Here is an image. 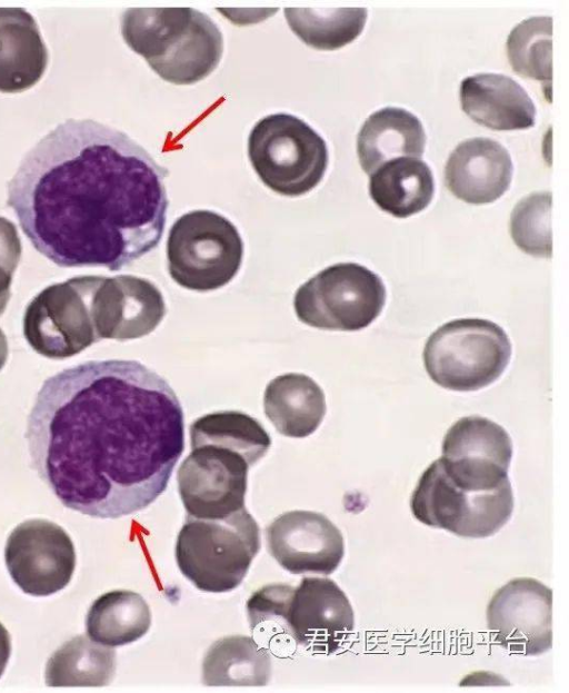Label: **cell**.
<instances>
[{
  "label": "cell",
  "mask_w": 569,
  "mask_h": 693,
  "mask_svg": "<svg viewBox=\"0 0 569 693\" xmlns=\"http://www.w3.org/2000/svg\"><path fill=\"white\" fill-rule=\"evenodd\" d=\"M33 469L68 508L99 518L143 509L184 449L182 406L137 360H89L49 377L28 416Z\"/></svg>",
  "instance_id": "6da1fadb"
},
{
  "label": "cell",
  "mask_w": 569,
  "mask_h": 693,
  "mask_svg": "<svg viewBox=\"0 0 569 693\" xmlns=\"http://www.w3.org/2000/svg\"><path fill=\"white\" fill-rule=\"evenodd\" d=\"M168 175L126 132L69 118L23 156L7 184V206L56 265L117 271L159 245Z\"/></svg>",
  "instance_id": "7a4b0ae2"
},
{
  "label": "cell",
  "mask_w": 569,
  "mask_h": 693,
  "mask_svg": "<svg viewBox=\"0 0 569 693\" xmlns=\"http://www.w3.org/2000/svg\"><path fill=\"white\" fill-rule=\"evenodd\" d=\"M121 33L163 80L192 85L219 65L223 38L218 26L191 8H134L122 13Z\"/></svg>",
  "instance_id": "3957f363"
},
{
  "label": "cell",
  "mask_w": 569,
  "mask_h": 693,
  "mask_svg": "<svg viewBox=\"0 0 569 693\" xmlns=\"http://www.w3.org/2000/svg\"><path fill=\"white\" fill-rule=\"evenodd\" d=\"M259 550V526L242 507L218 519L187 515L178 534L176 560L198 590L222 593L240 585Z\"/></svg>",
  "instance_id": "277c9868"
},
{
  "label": "cell",
  "mask_w": 569,
  "mask_h": 693,
  "mask_svg": "<svg viewBox=\"0 0 569 693\" xmlns=\"http://www.w3.org/2000/svg\"><path fill=\"white\" fill-rule=\"evenodd\" d=\"M248 156L261 181L287 197L313 189L328 166L326 141L307 122L284 112L268 115L253 126Z\"/></svg>",
  "instance_id": "5b68a950"
},
{
  "label": "cell",
  "mask_w": 569,
  "mask_h": 693,
  "mask_svg": "<svg viewBox=\"0 0 569 693\" xmlns=\"http://www.w3.org/2000/svg\"><path fill=\"white\" fill-rule=\"evenodd\" d=\"M505 330L487 319L451 320L433 331L423 349V364L439 386L458 392L483 388L503 373L511 357Z\"/></svg>",
  "instance_id": "8992f818"
},
{
  "label": "cell",
  "mask_w": 569,
  "mask_h": 693,
  "mask_svg": "<svg viewBox=\"0 0 569 693\" xmlns=\"http://www.w3.org/2000/svg\"><path fill=\"white\" fill-rule=\"evenodd\" d=\"M242 255L238 229L216 211H189L169 230L168 270L187 289L208 291L227 285L239 271Z\"/></svg>",
  "instance_id": "52a82bcc"
},
{
  "label": "cell",
  "mask_w": 569,
  "mask_h": 693,
  "mask_svg": "<svg viewBox=\"0 0 569 693\" xmlns=\"http://www.w3.org/2000/svg\"><path fill=\"white\" fill-rule=\"evenodd\" d=\"M262 622L281 620L297 644L332 653L355 628V615L345 592L330 578L303 577L293 588L267 585L261 601Z\"/></svg>",
  "instance_id": "ba28073f"
},
{
  "label": "cell",
  "mask_w": 569,
  "mask_h": 693,
  "mask_svg": "<svg viewBox=\"0 0 569 693\" xmlns=\"http://www.w3.org/2000/svg\"><path fill=\"white\" fill-rule=\"evenodd\" d=\"M386 296L377 274L356 263H339L302 284L295 294L293 307L306 325L355 331L368 327L380 315Z\"/></svg>",
  "instance_id": "9c48e42d"
},
{
  "label": "cell",
  "mask_w": 569,
  "mask_h": 693,
  "mask_svg": "<svg viewBox=\"0 0 569 693\" xmlns=\"http://www.w3.org/2000/svg\"><path fill=\"white\" fill-rule=\"evenodd\" d=\"M410 507L415 518L427 526L461 537L483 538L509 521L513 494L511 485L495 491L457 485L436 459L420 476Z\"/></svg>",
  "instance_id": "30bf717a"
},
{
  "label": "cell",
  "mask_w": 569,
  "mask_h": 693,
  "mask_svg": "<svg viewBox=\"0 0 569 693\" xmlns=\"http://www.w3.org/2000/svg\"><path fill=\"white\" fill-rule=\"evenodd\" d=\"M98 276L84 275L49 285L23 314V336L39 355L66 359L100 341L93 316Z\"/></svg>",
  "instance_id": "8fae6325"
},
{
  "label": "cell",
  "mask_w": 569,
  "mask_h": 693,
  "mask_svg": "<svg viewBox=\"0 0 569 693\" xmlns=\"http://www.w3.org/2000/svg\"><path fill=\"white\" fill-rule=\"evenodd\" d=\"M250 465L239 453L214 445H200L178 469V488L189 516L227 517L244 507Z\"/></svg>",
  "instance_id": "7c38bea8"
},
{
  "label": "cell",
  "mask_w": 569,
  "mask_h": 693,
  "mask_svg": "<svg viewBox=\"0 0 569 693\" xmlns=\"http://www.w3.org/2000/svg\"><path fill=\"white\" fill-rule=\"evenodd\" d=\"M4 561L11 578L24 593L48 596L69 584L76 552L62 527L47 519H29L9 535Z\"/></svg>",
  "instance_id": "4fadbf2b"
},
{
  "label": "cell",
  "mask_w": 569,
  "mask_h": 693,
  "mask_svg": "<svg viewBox=\"0 0 569 693\" xmlns=\"http://www.w3.org/2000/svg\"><path fill=\"white\" fill-rule=\"evenodd\" d=\"M552 592L531 577L513 578L497 590L487 606V626L510 652L539 655L551 649Z\"/></svg>",
  "instance_id": "5bb4252c"
},
{
  "label": "cell",
  "mask_w": 569,
  "mask_h": 693,
  "mask_svg": "<svg viewBox=\"0 0 569 693\" xmlns=\"http://www.w3.org/2000/svg\"><path fill=\"white\" fill-rule=\"evenodd\" d=\"M266 536L270 555L292 574L329 575L345 555L341 532L317 512H287L273 519Z\"/></svg>",
  "instance_id": "9a60e30c"
},
{
  "label": "cell",
  "mask_w": 569,
  "mask_h": 693,
  "mask_svg": "<svg viewBox=\"0 0 569 693\" xmlns=\"http://www.w3.org/2000/svg\"><path fill=\"white\" fill-rule=\"evenodd\" d=\"M166 314L161 291L132 275L98 276L93 316L99 340H130L153 331Z\"/></svg>",
  "instance_id": "2e32d148"
},
{
  "label": "cell",
  "mask_w": 569,
  "mask_h": 693,
  "mask_svg": "<svg viewBox=\"0 0 569 693\" xmlns=\"http://www.w3.org/2000/svg\"><path fill=\"white\" fill-rule=\"evenodd\" d=\"M513 172L507 149L490 138L460 142L450 154L445 181L450 192L472 205L489 204L509 188Z\"/></svg>",
  "instance_id": "e0dca14e"
},
{
  "label": "cell",
  "mask_w": 569,
  "mask_h": 693,
  "mask_svg": "<svg viewBox=\"0 0 569 693\" xmlns=\"http://www.w3.org/2000/svg\"><path fill=\"white\" fill-rule=\"evenodd\" d=\"M462 110L473 121L493 130L527 129L535 125L536 107L511 77L478 73L465 78L459 90Z\"/></svg>",
  "instance_id": "ac0fdd59"
},
{
  "label": "cell",
  "mask_w": 569,
  "mask_h": 693,
  "mask_svg": "<svg viewBox=\"0 0 569 693\" xmlns=\"http://www.w3.org/2000/svg\"><path fill=\"white\" fill-rule=\"evenodd\" d=\"M47 62L48 51L34 18L23 8H0V91L31 88Z\"/></svg>",
  "instance_id": "d6986e66"
},
{
  "label": "cell",
  "mask_w": 569,
  "mask_h": 693,
  "mask_svg": "<svg viewBox=\"0 0 569 693\" xmlns=\"http://www.w3.org/2000/svg\"><path fill=\"white\" fill-rule=\"evenodd\" d=\"M425 146L426 133L421 121L408 110L396 107L371 113L357 138L359 162L368 175L395 158L420 159Z\"/></svg>",
  "instance_id": "ffe728a7"
},
{
  "label": "cell",
  "mask_w": 569,
  "mask_h": 693,
  "mask_svg": "<svg viewBox=\"0 0 569 693\" xmlns=\"http://www.w3.org/2000/svg\"><path fill=\"white\" fill-rule=\"evenodd\" d=\"M263 408L278 433L302 438L312 434L321 424L326 414V398L321 387L311 377L289 373L268 383Z\"/></svg>",
  "instance_id": "44dd1931"
},
{
  "label": "cell",
  "mask_w": 569,
  "mask_h": 693,
  "mask_svg": "<svg viewBox=\"0 0 569 693\" xmlns=\"http://www.w3.org/2000/svg\"><path fill=\"white\" fill-rule=\"evenodd\" d=\"M435 182L427 164L400 157L381 165L370 175L369 194L383 211L406 218L423 210L432 200Z\"/></svg>",
  "instance_id": "7402d4cb"
},
{
  "label": "cell",
  "mask_w": 569,
  "mask_h": 693,
  "mask_svg": "<svg viewBox=\"0 0 569 693\" xmlns=\"http://www.w3.org/2000/svg\"><path fill=\"white\" fill-rule=\"evenodd\" d=\"M270 674L269 653L246 635L216 641L202 663V682L208 686H263Z\"/></svg>",
  "instance_id": "603a6c76"
},
{
  "label": "cell",
  "mask_w": 569,
  "mask_h": 693,
  "mask_svg": "<svg viewBox=\"0 0 569 693\" xmlns=\"http://www.w3.org/2000/svg\"><path fill=\"white\" fill-rule=\"evenodd\" d=\"M150 624L151 613L147 602L140 594L127 590L99 596L86 618L88 636L110 647L139 640L148 632Z\"/></svg>",
  "instance_id": "cb8c5ba5"
},
{
  "label": "cell",
  "mask_w": 569,
  "mask_h": 693,
  "mask_svg": "<svg viewBox=\"0 0 569 693\" xmlns=\"http://www.w3.org/2000/svg\"><path fill=\"white\" fill-rule=\"evenodd\" d=\"M116 671V652L77 635L61 645L48 660L46 683L53 687L104 686Z\"/></svg>",
  "instance_id": "d4e9b609"
},
{
  "label": "cell",
  "mask_w": 569,
  "mask_h": 693,
  "mask_svg": "<svg viewBox=\"0 0 569 693\" xmlns=\"http://www.w3.org/2000/svg\"><path fill=\"white\" fill-rule=\"evenodd\" d=\"M190 443L191 448L200 445L229 448L252 466L266 455L271 439L253 417L237 410H223L197 418L190 426Z\"/></svg>",
  "instance_id": "484cf974"
},
{
  "label": "cell",
  "mask_w": 569,
  "mask_h": 693,
  "mask_svg": "<svg viewBox=\"0 0 569 693\" xmlns=\"http://www.w3.org/2000/svg\"><path fill=\"white\" fill-rule=\"evenodd\" d=\"M367 14L366 8L284 9L290 29L319 50H336L352 42L362 32Z\"/></svg>",
  "instance_id": "4316f807"
},
{
  "label": "cell",
  "mask_w": 569,
  "mask_h": 693,
  "mask_svg": "<svg viewBox=\"0 0 569 693\" xmlns=\"http://www.w3.org/2000/svg\"><path fill=\"white\" fill-rule=\"evenodd\" d=\"M442 457L486 459L509 467L512 442L497 423L480 416H468L457 420L446 433Z\"/></svg>",
  "instance_id": "83f0119b"
},
{
  "label": "cell",
  "mask_w": 569,
  "mask_h": 693,
  "mask_svg": "<svg viewBox=\"0 0 569 693\" xmlns=\"http://www.w3.org/2000/svg\"><path fill=\"white\" fill-rule=\"evenodd\" d=\"M552 18L531 17L517 24L507 39V55L520 76L550 82L552 78Z\"/></svg>",
  "instance_id": "f1b7e54d"
},
{
  "label": "cell",
  "mask_w": 569,
  "mask_h": 693,
  "mask_svg": "<svg viewBox=\"0 0 569 693\" xmlns=\"http://www.w3.org/2000/svg\"><path fill=\"white\" fill-rule=\"evenodd\" d=\"M551 194L538 191L522 198L510 217V234L513 242L532 256L550 257L551 241Z\"/></svg>",
  "instance_id": "f546056e"
},
{
  "label": "cell",
  "mask_w": 569,
  "mask_h": 693,
  "mask_svg": "<svg viewBox=\"0 0 569 693\" xmlns=\"http://www.w3.org/2000/svg\"><path fill=\"white\" fill-rule=\"evenodd\" d=\"M20 256V250L0 239V316L9 303L12 276L18 267Z\"/></svg>",
  "instance_id": "4dcf8cb0"
},
{
  "label": "cell",
  "mask_w": 569,
  "mask_h": 693,
  "mask_svg": "<svg viewBox=\"0 0 569 693\" xmlns=\"http://www.w3.org/2000/svg\"><path fill=\"white\" fill-rule=\"evenodd\" d=\"M11 653L10 635L7 628L0 623V677L4 672Z\"/></svg>",
  "instance_id": "1f68e13d"
},
{
  "label": "cell",
  "mask_w": 569,
  "mask_h": 693,
  "mask_svg": "<svg viewBox=\"0 0 569 693\" xmlns=\"http://www.w3.org/2000/svg\"><path fill=\"white\" fill-rule=\"evenodd\" d=\"M7 357H8V341H7V338L3 331L0 329V369L4 366Z\"/></svg>",
  "instance_id": "d6a6232c"
}]
</instances>
